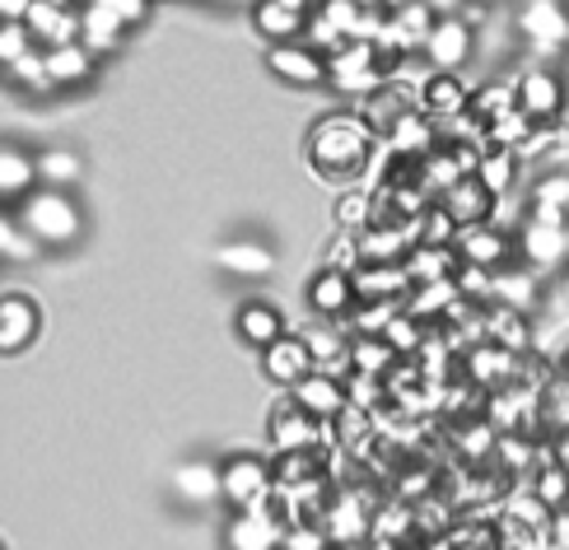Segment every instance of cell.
I'll list each match as a JSON object with an SVG mask.
<instances>
[{
	"mask_svg": "<svg viewBox=\"0 0 569 550\" xmlns=\"http://www.w3.org/2000/svg\"><path fill=\"white\" fill-rule=\"evenodd\" d=\"M303 159L322 182L350 187V182H360L369 173V163L378 159V140L369 136V127L360 122V117H355V108L350 112H327L313 122V131H308Z\"/></svg>",
	"mask_w": 569,
	"mask_h": 550,
	"instance_id": "1",
	"label": "cell"
},
{
	"mask_svg": "<svg viewBox=\"0 0 569 550\" xmlns=\"http://www.w3.org/2000/svg\"><path fill=\"white\" fill-rule=\"evenodd\" d=\"M19 229L42 248H70L84 238V210L76 206L70 191L33 187L29 197L19 201Z\"/></svg>",
	"mask_w": 569,
	"mask_h": 550,
	"instance_id": "2",
	"label": "cell"
},
{
	"mask_svg": "<svg viewBox=\"0 0 569 550\" xmlns=\"http://www.w3.org/2000/svg\"><path fill=\"white\" fill-rule=\"evenodd\" d=\"M397 52L378 38V42H341L337 52L327 57V76L337 89L355 93V99H365V93L383 89L388 84V70H392Z\"/></svg>",
	"mask_w": 569,
	"mask_h": 550,
	"instance_id": "3",
	"label": "cell"
},
{
	"mask_svg": "<svg viewBox=\"0 0 569 550\" xmlns=\"http://www.w3.org/2000/svg\"><path fill=\"white\" fill-rule=\"evenodd\" d=\"M220 499L243 513V509H267L276 499V476L271 462L257 458V452H233V458L220 462Z\"/></svg>",
	"mask_w": 569,
	"mask_h": 550,
	"instance_id": "4",
	"label": "cell"
},
{
	"mask_svg": "<svg viewBox=\"0 0 569 550\" xmlns=\"http://www.w3.org/2000/svg\"><path fill=\"white\" fill-rule=\"evenodd\" d=\"M322 434H327V424L308 416L295 397L276 401V411L267 420V439H271L276 452H318Z\"/></svg>",
	"mask_w": 569,
	"mask_h": 550,
	"instance_id": "5",
	"label": "cell"
},
{
	"mask_svg": "<svg viewBox=\"0 0 569 550\" xmlns=\"http://www.w3.org/2000/svg\"><path fill=\"white\" fill-rule=\"evenodd\" d=\"M518 33L547 57L565 52L569 47V6L565 0H523V10H518Z\"/></svg>",
	"mask_w": 569,
	"mask_h": 550,
	"instance_id": "6",
	"label": "cell"
},
{
	"mask_svg": "<svg viewBox=\"0 0 569 550\" xmlns=\"http://www.w3.org/2000/svg\"><path fill=\"white\" fill-rule=\"evenodd\" d=\"M284 522L271 504L267 509H243V513H229V528H224V550H284Z\"/></svg>",
	"mask_w": 569,
	"mask_h": 550,
	"instance_id": "7",
	"label": "cell"
},
{
	"mask_svg": "<svg viewBox=\"0 0 569 550\" xmlns=\"http://www.w3.org/2000/svg\"><path fill=\"white\" fill-rule=\"evenodd\" d=\"M513 103H518V112H523L532 127H551L556 117L565 112V84H560L556 70L537 66V70H528V76H518Z\"/></svg>",
	"mask_w": 569,
	"mask_h": 550,
	"instance_id": "8",
	"label": "cell"
},
{
	"mask_svg": "<svg viewBox=\"0 0 569 550\" xmlns=\"http://www.w3.org/2000/svg\"><path fill=\"white\" fill-rule=\"evenodd\" d=\"M453 252L462 267H481V271H505L509 267V257L518 252L513 248V238L500 229V224H471V229H458L453 238Z\"/></svg>",
	"mask_w": 569,
	"mask_h": 550,
	"instance_id": "9",
	"label": "cell"
},
{
	"mask_svg": "<svg viewBox=\"0 0 569 550\" xmlns=\"http://www.w3.org/2000/svg\"><path fill=\"white\" fill-rule=\"evenodd\" d=\"M425 61L443 70V76H458L471 61V23L462 14H439L430 38H425Z\"/></svg>",
	"mask_w": 569,
	"mask_h": 550,
	"instance_id": "10",
	"label": "cell"
},
{
	"mask_svg": "<svg viewBox=\"0 0 569 550\" xmlns=\"http://www.w3.org/2000/svg\"><path fill=\"white\" fill-rule=\"evenodd\" d=\"M23 23H29V33H33V42L42 47V52L66 47V42H80V6H70V0H33Z\"/></svg>",
	"mask_w": 569,
	"mask_h": 550,
	"instance_id": "11",
	"label": "cell"
},
{
	"mask_svg": "<svg viewBox=\"0 0 569 550\" xmlns=\"http://www.w3.org/2000/svg\"><path fill=\"white\" fill-rule=\"evenodd\" d=\"M267 70L284 84L313 89L327 80V57L308 42H276V47H267Z\"/></svg>",
	"mask_w": 569,
	"mask_h": 550,
	"instance_id": "12",
	"label": "cell"
},
{
	"mask_svg": "<svg viewBox=\"0 0 569 550\" xmlns=\"http://www.w3.org/2000/svg\"><path fill=\"white\" fill-rule=\"evenodd\" d=\"M416 108H420V112L430 117V122L443 131L448 122H458V117H467L471 93H467V84H462L458 76H443V70H430V76H425V84H420Z\"/></svg>",
	"mask_w": 569,
	"mask_h": 550,
	"instance_id": "13",
	"label": "cell"
},
{
	"mask_svg": "<svg viewBox=\"0 0 569 550\" xmlns=\"http://www.w3.org/2000/svg\"><path fill=\"white\" fill-rule=\"evenodd\" d=\"M262 369H267L271 382H280L284 392H295L303 378L318 373V369H313V354H308V341L299 337V331H284L276 346L262 350Z\"/></svg>",
	"mask_w": 569,
	"mask_h": 550,
	"instance_id": "14",
	"label": "cell"
},
{
	"mask_svg": "<svg viewBox=\"0 0 569 550\" xmlns=\"http://www.w3.org/2000/svg\"><path fill=\"white\" fill-rule=\"evenodd\" d=\"M42 313L33 294H0V354H19L38 341Z\"/></svg>",
	"mask_w": 569,
	"mask_h": 550,
	"instance_id": "15",
	"label": "cell"
},
{
	"mask_svg": "<svg viewBox=\"0 0 569 550\" xmlns=\"http://www.w3.org/2000/svg\"><path fill=\"white\" fill-rule=\"evenodd\" d=\"M513 248L528 261V271H547L569 257V233H565V224H547V220H532L528 214V224L513 238Z\"/></svg>",
	"mask_w": 569,
	"mask_h": 550,
	"instance_id": "16",
	"label": "cell"
},
{
	"mask_svg": "<svg viewBox=\"0 0 569 550\" xmlns=\"http://www.w3.org/2000/svg\"><path fill=\"white\" fill-rule=\"evenodd\" d=\"M308 19H313V10L299 6V0H257V6H252L257 33H262L271 47L276 42H303Z\"/></svg>",
	"mask_w": 569,
	"mask_h": 550,
	"instance_id": "17",
	"label": "cell"
},
{
	"mask_svg": "<svg viewBox=\"0 0 569 550\" xmlns=\"http://www.w3.org/2000/svg\"><path fill=\"white\" fill-rule=\"evenodd\" d=\"M435 10L425 6V0H401V6H392L388 10V29H383V42L392 47V52L401 57V52H425V38H430V29H435Z\"/></svg>",
	"mask_w": 569,
	"mask_h": 550,
	"instance_id": "18",
	"label": "cell"
},
{
	"mask_svg": "<svg viewBox=\"0 0 569 550\" xmlns=\"http://www.w3.org/2000/svg\"><path fill=\"white\" fill-rule=\"evenodd\" d=\"M411 108H416V103H411V93H401V89L388 80L383 89L365 93L360 108H355V117H360V122L369 127V136L378 140V146H383V140L397 131V122H401V117H407Z\"/></svg>",
	"mask_w": 569,
	"mask_h": 550,
	"instance_id": "19",
	"label": "cell"
},
{
	"mask_svg": "<svg viewBox=\"0 0 569 550\" xmlns=\"http://www.w3.org/2000/svg\"><path fill=\"white\" fill-rule=\"evenodd\" d=\"M322 532L331 546H355V541H365L373 532V522H369V509L360 504V494H337V499H327V513H322Z\"/></svg>",
	"mask_w": 569,
	"mask_h": 550,
	"instance_id": "20",
	"label": "cell"
},
{
	"mask_svg": "<svg viewBox=\"0 0 569 550\" xmlns=\"http://www.w3.org/2000/svg\"><path fill=\"white\" fill-rule=\"evenodd\" d=\"M299 406L313 420H341L350 411V392H346V378H331V373H313V378H303L299 388L290 392Z\"/></svg>",
	"mask_w": 569,
	"mask_h": 550,
	"instance_id": "21",
	"label": "cell"
},
{
	"mask_svg": "<svg viewBox=\"0 0 569 550\" xmlns=\"http://www.w3.org/2000/svg\"><path fill=\"white\" fill-rule=\"evenodd\" d=\"M169 490H173V499H182L187 509L216 504V499H220V467L216 462H201V458L178 462L173 476H169Z\"/></svg>",
	"mask_w": 569,
	"mask_h": 550,
	"instance_id": "22",
	"label": "cell"
},
{
	"mask_svg": "<svg viewBox=\"0 0 569 550\" xmlns=\"http://www.w3.org/2000/svg\"><path fill=\"white\" fill-rule=\"evenodd\" d=\"M308 303H313V313H322V318H346V313H355V280L346 276V271H331V267H322L313 280H308Z\"/></svg>",
	"mask_w": 569,
	"mask_h": 550,
	"instance_id": "23",
	"label": "cell"
},
{
	"mask_svg": "<svg viewBox=\"0 0 569 550\" xmlns=\"http://www.w3.org/2000/svg\"><path fill=\"white\" fill-rule=\"evenodd\" d=\"M439 206H443L448 214H453V224H458V229H471V224H486V220H490L495 197L481 187V178L471 173V178H462V182L448 187L443 197H439Z\"/></svg>",
	"mask_w": 569,
	"mask_h": 550,
	"instance_id": "24",
	"label": "cell"
},
{
	"mask_svg": "<svg viewBox=\"0 0 569 550\" xmlns=\"http://www.w3.org/2000/svg\"><path fill=\"white\" fill-rule=\"evenodd\" d=\"M350 280H355V299L360 303H407L411 294L407 267H360Z\"/></svg>",
	"mask_w": 569,
	"mask_h": 550,
	"instance_id": "25",
	"label": "cell"
},
{
	"mask_svg": "<svg viewBox=\"0 0 569 550\" xmlns=\"http://www.w3.org/2000/svg\"><path fill=\"white\" fill-rule=\"evenodd\" d=\"M233 331H239V341H248L252 350H267L284 337V318H280V308L267 303V299H248L239 308V318H233Z\"/></svg>",
	"mask_w": 569,
	"mask_h": 550,
	"instance_id": "26",
	"label": "cell"
},
{
	"mask_svg": "<svg viewBox=\"0 0 569 550\" xmlns=\"http://www.w3.org/2000/svg\"><path fill=\"white\" fill-rule=\"evenodd\" d=\"M299 337L308 341V354H313V369L318 373H331V378H350V337L337 327H308L299 331Z\"/></svg>",
	"mask_w": 569,
	"mask_h": 550,
	"instance_id": "27",
	"label": "cell"
},
{
	"mask_svg": "<svg viewBox=\"0 0 569 550\" xmlns=\"http://www.w3.org/2000/svg\"><path fill=\"white\" fill-rule=\"evenodd\" d=\"M122 38H127V23L117 14H108L103 6H93V0H84V6H80V42L89 47V52L108 57V52L122 47Z\"/></svg>",
	"mask_w": 569,
	"mask_h": 550,
	"instance_id": "28",
	"label": "cell"
},
{
	"mask_svg": "<svg viewBox=\"0 0 569 550\" xmlns=\"http://www.w3.org/2000/svg\"><path fill=\"white\" fill-rule=\"evenodd\" d=\"M93 57L84 42H66V47H52L47 52V76H52V89H80L93 80Z\"/></svg>",
	"mask_w": 569,
	"mask_h": 550,
	"instance_id": "29",
	"label": "cell"
},
{
	"mask_svg": "<svg viewBox=\"0 0 569 550\" xmlns=\"http://www.w3.org/2000/svg\"><path fill=\"white\" fill-rule=\"evenodd\" d=\"M38 187V163L29 150H19V146H0V201H23L29 191Z\"/></svg>",
	"mask_w": 569,
	"mask_h": 550,
	"instance_id": "30",
	"label": "cell"
},
{
	"mask_svg": "<svg viewBox=\"0 0 569 550\" xmlns=\"http://www.w3.org/2000/svg\"><path fill=\"white\" fill-rule=\"evenodd\" d=\"M407 267V276H411V284H439V280H453L458 276V252L453 248H411V257L401 261Z\"/></svg>",
	"mask_w": 569,
	"mask_h": 550,
	"instance_id": "31",
	"label": "cell"
},
{
	"mask_svg": "<svg viewBox=\"0 0 569 550\" xmlns=\"http://www.w3.org/2000/svg\"><path fill=\"white\" fill-rule=\"evenodd\" d=\"M216 261H220V271H229V276H252V280H262V276L276 271V257H271V248H262V243H224V248L216 252Z\"/></svg>",
	"mask_w": 569,
	"mask_h": 550,
	"instance_id": "32",
	"label": "cell"
},
{
	"mask_svg": "<svg viewBox=\"0 0 569 550\" xmlns=\"http://www.w3.org/2000/svg\"><path fill=\"white\" fill-rule=\"evenodd\" d=\"M532 220L569 224V173H551V178L537 182V191H532Z\"/></svg>",
	"mask_w": 569,
	"mask_h": 550,
	"instance_id": "33",
	"label": "cell"
},
{
	"mask_svg": "<svg viewBox=\"0 0 569 550\" xmlns=\"http://www.w3.org/2000/svg\"><path fill=\"white\" fill-rule=\"evenodd\" d=\"M477 178H481V187L490 191V197L500 201L505 191L513 187V178H518V154L513 150H500V146H486L481 150V163H477Z\"/></svg>",
	"mask_w": 569,
	"mask_h": 550,
	"instance_id": "34",
	"label": "cell"
},
{
	"mask_svg": "<svg viewBox=\"0 0 569 550\" xmlns=\"http://www.w3.org/2000/svg\"><path fill=\"white\" fill-rule=\"evenodd\" d=\"M397 364V354L383 337H350V373L360 378H383Z\"/></svg>",
	"mask_w": 569,
	"mask_h": 550,
	"instance_id": "35",
	"label": "cell"
},
{
	"mask_svg": "<svg viewBox=\"0 0 569 550\" xmlns=\"http://www.w3.org/2000/svg\"><path fill=\"white\" fill-rule=\"evenodd\" d=\"M33 163H38V187H52V191H70L84 173L70 150H42V154H33Z\"/></svg>",
	"mask_w": 569,
	"mask_h": 550,
	"instance_id": "36",
	"label": "cell"
},
{
	"mask_svg": "<svg viewBox=\"0 0 569 550\" xmlns=\"http://www.w3.org/2000/svg\"><path fill=\"white\" fill-rule=\"evenodd\" d=\"M537 294V280L528 267H505V271H495V294L490 303H505V308H528Z\"/></svg>",
	"mask_w": 569,
	"mask_h": 550,
	"instance_id": "37",
	"label": "cell"
},
{
	"mask_svg": "<svg viewBox=\"0 0 569 550\" xmlns=\"http://www.w3.org/2000/svg\"><path fill=\"white\" fill-rule=\"evenodd\" d=\"M6 76H10L14 89L38 93V99H42V93H57V89H52V76H47V52H42V47H33L29 57H19V61L6 70Z\"/></svg>",
	"mask_w": 569,
	"mask_h": 550,
	"instance_id": "38",
	"label": "cell"
},
{
	"mask_svg": "<svg viewBox=\"0 0 569 550\" xmlns=\"http://www.w3.org/2000/svg\"><path fill=\"white\" fill-rule=\"evenodd\" d=\"M337 224H341V233H365L373 224V197L369 191H341Z\"/></svg>",
	"mask_w": 569,
	"mask_h": 550,
	"instance_id": "39",
	"label": "cell"
},
{
	"mask_svg": "<svg viewBox=\"0 0 569 550\" xmlns=\"http://www.w3.org/2000/svg\"><path fill=\"white\" fill-rule=\"evenodd\" d=\"M532 494H537V504H541V509H551V513H556V509H565V504H569V471H565L560 462L541 467V471H537V490H532Z\"/></svg>",
	"mask_w": 569,
	"mask_h": 550,
	"instance_id": "40",
	"label": "cell"
},
{
	"mask_svg": "<svg viewBox=\"0 0 569 550\" xmlns=\"http://www.w3.org/2000/svg\"><path fill=\"white\" fill-rule=\"evenodd\" d=\"M471 373H477V382H500V378H509V373H513V350L486 341L477 354H471Z\"/></svg>",
	"mask_w": 569,
	"mask_h": 550,
	"instance_id": "41",
	"label": "cell"
},
{
	"mask_svg": "<svg viewBox=\"0 0 569 550\" xmlns=\"http://www.w3.org/2000/svg\"><path fill=\"white\" fill-rule=\"evenodd\" d=\"M453 238H458V224H453V214H448L439 201L420 214V243L425 248H453Z\"/></svg>",
	"mask_w": 569,
	"mask_h": 550,
	"instance_id": "42",
	"label": "cell"
},
{
	"mask_svg": "<svg viewBox=\"0 0 569 550\" xmlns=\"http://www.w3.org/2000/svg\"><path fill=\"white\" fill-rule=\"evenodd\" d=\"M401 303H355V337H383Z\"/></svg>",
	"mask_w": 569,
	"mask_h": 550,
	"instance_id": "43",
	"label": "cell"
},
{
	"mask_svg": "<svg viewBox=\"0 0 569 550\" xmlns=\"http://www.w3.org/2000/svg\"><path fill=\"white\" fill-rule=\"evenodd\" d=\"M383 341L392 346V354H416L420 341H425V322H416V318H407V313H397L392 327L383 331Z\"/></svg>",
	"mask_w": 569,
	"mask_h": 550,
	"instance_id": "44",
	"label": "cell"
},
{
	"mask_svg": "<svg viewBox=\"0 0 569 550\" xmlns=\"http://www.w3.org/2000/svg\"><path fill=\"white\" fill-rule=\"evenodd\" d=\"M33 33H29V23H0V66H14L19 57H29L33 52Z\"/></svg>",
	"mask_w": 569,
	"mask_h": 550,
	"instance_id": "45",
	"label": "cell"
},
{
	"mask_svg": "<svg viewBox=\"0 0 569 550\" xmlns=\"http://www.w3.org/2000/svg\"><path fill=\"white\" fill-rule=\"evenodd\" d=\"M327 267H331V271H346V276L360 271V267H365V257H360V238H355V233L331 238V248H327Z\"/></svg>",
	"mask_w": 569,
	"mask_h": 550,
	"instance_id": "46",
	"label": "cell"
},
{
	"mask_svg": "<svg viewBox=\"0 0 569 550\" xmlns=\"http://www.w3.org/2000/svg\"><path fill=\"white\" fill-rule=\"evenodd\" d=\"M29 252H33V238L0 214V257H29Z\"/></svg>",
	"mask_w": 569,
	"mask_h": 550,
	"instance_id": "47",
	"label": "cell"
},
{
	"mask_svg": "<svg viewBox=\"0 0 569 550\" xmlns=\"http://www.w3.org/2000/svg\"><path fill=\"white\" fill-rule=\"evenodd\" d=\"M93 6H103L108 14H117V19L127 23V29L146 23V14H150V0H93Z\"/></svg>",
	"mask_w": 569,
	"mask_h": 550,
	"instance_id": "48",
	"label": "cell"
},
{
	"mask_svg": "<svg viewBox=\"0 0 569 550\" xmlns=\"http://www.w3.org/2000/svg\"><path fill=\"white\" fill-rule=\"evenodd\" d=\"M327 546H331L327 532L313 528V522H299L295 532H284V550H327Z\"/></svg>",
	"mask_w": 569,
	"mask_h": 550,
	"instance_id": "49",
	"label": "cell"
},
{
	"mask_svg": "<svg viewBox=\"0 0 569 550\" xmlns=\"http://www.w3.org/2000/svg\"><path fill=\"white\" fill-rule=\"evenodd\" d=\"M547 537H551V546H556V550H569V504H565V509H556V513L547 518Z\"/></svg>",
	"mask_w": 569,
	"mask_h": 550,
	"instance_id": "50",
	"label": "cell"
},
{
	"mask_svg": "<svg viewBox=\"0 0 569 550\" xmlns=\"http://www.w3.org/2000/svg\"><path fill=\"white\" fill-rule=\"evenodd\" d=\"M33 0H0V23H23Z\"/></svg>",
	"mask_w": 569,
	"mask_h": 550,
	"instance_id": "51",
	"label": "cell"
},
{
	"mask_svg": "<svg viewBox=\"0 0 569 550\" xmlns=\"http://www.w3.org/2000/svg\"><path fill=\"white\" fill-rule=\"evenodd\" d=\"M556 462L569 471V429H560V439H556Z\"/></svg>",
	"mask_w": 569,
	"mask_h": 550,
	"instance_id": "52",
	"label": "cell"
},
{
	"mask_svg": "<svg viewBox=\"0 0 569 550\" xmlns=\"http://www.w3.org/2000/svg\"><path fill=\"white\" fill-rule=\"evenodd\" d=\"M467 6H481L486 10V6H495V0H467Z\"/></svg>",
	"mask_w": 569,
	"mask_h": 550,
	"instance_id": "53",
	"label": "cell"
},
{
	"mask_svg": "<svg viewBox=\"0 0 569 550\" xmlns=\"http://www.w3.org/2000/svg\"><path fill=\"white\" fill-rule=\"evenodd\" d=\"M299 6H308V10H318V6H322V0H299Z\"/></svg>",
	"mask_w": 569,
	"mask_h": 550,
	"instance_id": "54",
	"label": "cell"
},
{
	"mask_svg": "<svg viewBox=\"0 0 569 550\" xmlns=\"http://www.w3.org/2000/svg\"><path fill=\"white\" fill-rule=\"evenodd\" d=\"M327 550H346V546H327Z\"/></svg>",
	"mask_w": 569,
	"mask_h": 550,
	"instance_id": "55",
	"label": "cell"
},
{
	"mask_svg": "<svg viewBox=\"0 0 569 550\" xmlns=\"http://www.w3.org/2000/svg\"><path fill=\"white\" fill-rule=\"evenodd\" d=\"M150 6H154V0H150Z\"/></svg>",
	"mask_w": 569,
	"mask_h": 550,
	"instance_id": "56",
	"label": "cell"
},
{
	"mask_svg": "<svg viewBox=\"0 0 569 550\" xmlns=\"http://www.w3.org/2000/svg\"><path fill=\"white\" fill-rule=\"evenodd\" d=\"M0 550H6V546H0Z\"/></svg>",
	"mask_w": 569,
	"mask_h": 550,
	"instance_id": "57",
	"label": "cell"
}]
</instances>
